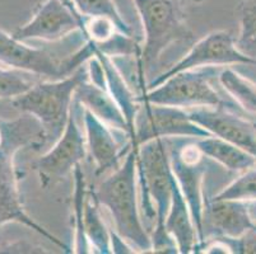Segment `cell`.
I'll list each match as a JSON object with an SVG mask.
<instances>
[{
    "label": "cell",
    "mask_w": 256,
    "mask_h": 254,
    "mask_svg": "<svg viewBox=\"0 0 256 254\" xmlns=\"http://www.w3.org/2000/svg\"><path fill=\"white\" fill-rule=\"evenodd\" d=\"M44 146H46L45 135L34 116L22 113L16 120L0 117V229L8 224H20L42 235L64 252H70L60 239L34 221L23 205L22 173L16 165V157L26 148L41 150Z\"/></svg>",
    "instance_id": "cell-1"
},
{
    "label": "cell",
    "mask_w": 256,
    "mask_h": 254,
    "mask_svg": "<svg viewBox=\"0 0 256 254\" xmlns=\"http://www.w3.org/2000/svg\"><path fill=\"white\" fill-rule=\"evenodd\" d=\"M140 209L148 220H154L152 253H178L176 243L164 229V220L172 197L174 176L170 163L167 139L142 144L136 157Z\"/></svg>",
    "instance_id": "cell-2"
},
{
    "label": "cell",
    "mask_w": 256,
    "mask_h": 254,
    "mask_svg": "<svg viewBox=\"0 0 256 254\" xmlns=\"http://www.w3.org/2000/svg\"><path fill=\"white\" fill-rule=\"evenodd\" d=\"M138 148L132 144L120 167L111 172L93 191L100 205L108 210L114 221V230L136 252L152 253V239L139 213Z\"/></svg>",
    "instance_id": "cell-3"
},
{
    "label": "cell",
    "mask_w": 256,
    "mask_h": 254,
    "mask_svg": "<svg viewBox=\"0 0 256 254\" xmlns=\"http://www.w3.org/2000/svg\"><path fill=\"white\" fill-rule=\"evenodd\" d=\"M87 79L84 64L65 78L34 84L27 92L13 98L12 104L20 113L34 116L42 127L46 145L54 144L68 123L76 89Z\"/></svg>",
    "instance_id": "cell-4"
},
{
    "label": "cell",
    "mask_w": 256,
    "mask_h": 254,
    "mask_svg": "<svg viewBox=\"0 0 256 254\" xmlns=\"http://www.w3.org/2000/svg\"><path fill=\"white\" fill-rule=\"evenodd\" d=\"M144 32L142 57L136 61L148 71L174 43H192L194 32L186 20L185 0H132Z\"/></svg>",
    "instance_id": "cell-5"
},
{
    "label": "cell",
    "mask_w": 256,
    "mask_h": 254,
    "mask_svg": "<svg viewBox=\"0 0 256 254\" xmlns=\"http://www.w3.org/2000/svg\"><path fill=\"white\" fill-rule=\"evenodd\" d=\"M94 43L84 41L76 52L60 59L42 48L28 46L0 29V65L34 75L48 76L52 80L73 74L94 56Z\"/></svg>",
    "instance_id": "cell-6"
},
{
    "label": "cell",
    "mask_w": 256,
    "mask_h": 254,
    "mask_svg": "<svg viewBox=\"0 0 256 254\" xmlns=\"http://www.w3.org/2000/svg\"><path fill=\"white\" fill-rule=\"evenodd\" d=\"M167 145L172 172L188 205L198 239L203 242L206 239L204 211L206 201L203 192L206 171V157L198 146L196 139L192 137H170L167 139Z\"/></svg>",
    "instance_id": "cell-7"
},
{
    "label": "cell",
    "mask_w": 256,
    "mask_h": 254,
    "mask_svg": "<svg viewBox=\"0 0 256 254\" xmlns=\"http://www.w3.org/2000/svg\"><path fill=\"white\" fill-rule=\"evenodd\" d=\"M216 75L214 67L190 69L174 74L153 89L143 90L136 97L138 103H153L184 109L218 107L226 104L210 80Z\"/></svg>",
    "instance_id": "cell-8"
},
{
    "label": "cell",
    "mask_w": 256,
    "mask_h": 254,
    "mask_svg": "<svg viewBox=\"0 0 256 254\" xmlns=\"http://www.w3.org/2000/svg\"><path fill=\"white\" fill-rule=\"evenodd\" d=\"M78 103L74 101L70 117L65 130L50 149L34 160L32 168L38 174L40 185L42 188L56 186L82 164L87 154L86 134L76 122Z\"/></svg>",
    "instance_id": "cell-9"
},
{
    "label": "cell",
    "mask_w": 256,
    "mask_h": 254,
    "mask_svg": "<svg viewBox=\"0 0 256 254\" xmlns=\"http://www.w3.org/2000/svg\"><path fill=\"white\" fill-rule=\"evenodd\" d=\"M256 65L254 60L241 52L236 46V37L230 31H213L192 43L184 57L172 65L164 73L150 81L146 89H153L174 74L202 67L232 66V65ZM144 89V90H146Z\"/></svg>",
    "instance_id": "cell-10"
},
{
    "label": "cell",
    "mask_w": 256,
    "mask_h": 254,
    "mask_svg": "<svg viewBox=\"0 0 256 254\" xmlns=\"http://www.w3.org/2000/svg\"><path fill=\"white\" fill-rule=\"evenodd\" d=\"M206 136L212 135L192 121L186 109L144 102L140 103L136 115L132 141L134 145L140 146L154 139H202Z\"/></svg>",
    "instance_id": "cell-11"
},
{
    "label": "cell",
    "mask_w": 256,
    "mask_h": 254,
    "mask_svg": "<svg viewBox=\"0 0 256 254\" xmlns=\"http://www.w3.org/2000/svg\"><path fill=\"white\" fill-rule=\"evenodd\" d=\"M82 20L83 15L72 0H45L31 19L13 32V37L23 42H56L76 32L80 33Z\"/></svg>",
    "instance_id": "cell-12"
},
{
    "label": "cell",
    "mask_w": 256,
    "mask_h": 254,
    "mask_svg": "<svg viewBox=\"0 0 256 254\" xmlns=\"http://www.w3.org/2000/svg\"><path fill=\"white\" fill-rule=\"evenodd\" d=\"M230 106L226 103L218 107H200L186 111L192 121L202 129L234 144L256 159V123L236 113Z\"/></svg>",
    "instance_id": "cell-13"
},
{
    "label": "cell",
    "mask_w": 256,
    "mask_h": 254,
    "mask_svg": "<svg viewBox=\"0 0 256 254\" xmlns=\"http://www.w3.org/2000/svg\"><path fill=\"white\" fill-rule=\"evenodd\" d=\"M80 107L87 149L94 163V174L102 176L108 172H114L116 168L120 167L132 148V141L130 140L126 143H120L114 134L115 129L107 125L90 109Z\"/></svg>",
    "instance_id": "cell-14"
},
{
    "label": "cell",
    "mask_w": 256,
    "mask_h": 254,
    "mask_svg": "<svg viewBox=\"0 0 256 254\" xmlns=\"http://www.w3.org/2000/svg\"><path fill=\"white\" fill-rule=\"evenodd\" d=\"M204 223L216 237L228 239H237L255 227L248 216L246 202L236 200L212 199L206 201Z\"/></svg>",
    "instance_id": "cell-15"
},
{
    "label": "cell",
    "mask_w": 256,
    "mask_h": 254,
    "mask_svg": "<svg viewBox=\"0 0 256 254\" xmlns=\"http://www.w3.org/2000/svg\"><path fill=\"white\" fill-rule=\"evenodd\" d=\"M164 229L176 243L180 254H192L199 243L188 205L178 187L176 178L172 186V197L164 220Z\"/></svg>",
    "instance_id": "cell-16"
},
{
    "label": "cell",
    "mask_w": 256,
    "mask_h": 254,
    "mask_svg": "<svg viewBox=\"0 0 256 254\" xmlns=\"http://www.w3.org/2000/svg\"><path fill=\"white\" fill-rule=\"evenodd\" d=\"M74 99L80 106L90 109L112 129L132 137V131L125 120L124 113L104 87L92 83L88 78L78 87Z\"/></svg>",
    "instance_id": "cell-17"
},
{
    "label": "cell",
    "mask_w": 256,
    "mask_h": 254,
    "mask_svg": "<svg viewBox=\"0 0 256 254\" xmlns=\"http://www.w3.org/2000/svg\"><path fill=\"white\" fill-rule=\"evenodd\" d=\"M94 55L98 57L100 62L104 69V79L102 83L97 84L101 85L108 92V94L114 98V101L118 103L120 109L122 111L126 120L128 125L132 131V139L134 136V126H136V118L138 115V111L140 108V103L136 101V95L132 92L130 87L125 81L124 76L120 73V70L114 62L112 57L104 53L96 47Z\"/></svg>",
    "instance_id": "cell-18"
},
{
    "label": "cell",
    "mask_w": 256,
    "mask_h": 254,
    "mask_svg": "<svg viewBox=\"0 0 256 254\" xmlns=\"http://www.w3.org/2000/svg\"><path fill=\"white\" fill-rule=\"evenodd\" d=\"M196 144L204 157L217 162L228 171L242 173L256 165V159L252 155L213 135L196 139Z\"/></svg>",
    "instance_id": "cell-19"
},
{
    "label": "cell",
    "mask_w": 256,
    "mask_h": 254,
    "mask_svg": "<svg viewBox=\"0 0 256 254\" xmlns=\"http://www.w3.org/2000/svg\"><path fill=\"white\" fill-rule=\"evenodd\" d=\"M100 206L101 205L94 195V191L88 188L84 201V215H83L86 238L90 243L92 253L112 254L111 229L106 227Z\"/></svg>",
    "instance_id": "cell-20"
},
{
    "label": "cell",
    "mask_w": 256,
    "mask_h": 254,
    "mask_svg": "<svg viewBox=\"0 0 256 254\" xmlns=\"http://www.w3.org/2000/svg\"><path fill=\"white\" fill-rule=\"evenodd\" d=\"M74 176V191L73 200H72V223H73V247H72V253H92L90 243L84 233V225H83V215H84V201L87 196L88 187L86 185L84 173L82 171V164L76 165L73 171Z\"/></svg>",
    "instance_id": "cell-21"
},
{
    "label": "cell",
    "mask_w": 256,
    "mask_h": 254,
    "mask_svg": "<svg viewBox=\"0 0 256 254\" xmlns=\"http://www.w3.org/2000/svg\"><path fill=\"white\" fill-rule=\"evenodd\" d=\"M218 81L240 108L256 115V84L254 81L230 66L218 74Z\"/></svg>",
    "instance_id": "cell-22"
},
{
    "label": "cell",
    "mask_w": 256,
    "mask_h": 254,
    "mask_svg": "<svg viewBox=\"0 0 256 254\" xmlns=\"http://www.w3.org/2000/svg\"><path fill=\"white\" fill-rule=\"evenodd\" d=\"M236 14L238 20L236 46L256 64V0H241Z\"/></svg>",
    "instance_id": "cell-23"
},
{
    "label": "cell",
    "mask_w": 256,
    "mask_h": 254,
    "mask_svg": "<svg viewBox=\"0 0 256 254\" xmlns=\"http://www.w3.org/2000/svg\"><path fill=\"white\" fill-rule=\"evenodd\" d=\"M72 3L84 17H96V15L108 17L115 20L122 33L134 36L132 27L125 22L114 0H72Z\"/></svg>",
    "instance_id": "cell-24"
},
{
    "label": "cell",
    "mask_w": 256,
    "mask_h": 254,
    "mask_svg": "<svg viewBox=\"0 0 256 254\" xmlns=\"http://www.w3.org/2000/svg\"><path fill=\"white\" fill-rule=\"evenodd\" d=\"M213 200H236L244 202L256 200V165L242 172L238 178L218 192Z\"/></svg>",
    "instance_id": "cell-25"
},
{
    "label": "cell",
    "mask_w": 256,
    "mask_h": 254,
    "mask_svg": "<svg viewBox=\"0 0 256 254\" xmlns=\"http://www.w3.org/2000/svg\"><path fill=\"white\" fill-rule=\"evenodd\" d=\"M34 85L32 81L24 78L20 70L0 66V98H13L26 93Z\"/></svg>",
    "instance_id": "cell-26"
},
{
    "label": "cell",
    "mask_w": 256,
    "mask_h": 254,
    "mask_svg": "<svg viewBox=\"0 0 256 254\" xmlns=\"http://www.w3.org/2000/svg\"><path fill=\"white\" fill-rule=\"evenodd\" d=\"M234 254H256V227L248 229L242 237L231 239Z\"/></svg>",
    "instance_id": "cell-27"
},
{
    "label": "cell",
    "mask_w": 256,
    "mask_h": 254,
    "mask_svg": "<svg viewBox=\"0 0 256 254\" xmlns=\"http://www.w3.org/2000/svg\"><path fill=\"white\" fill-rule=\"evenodd\" d=\"M0 253H48L45 248L27 241H16L13 243H0Z\"/></svg>",
    "instance_id": "cell-28"
},
{
    "label": "cell",
    "mask_w": 256,
    "mask_h": 254,
    "mask_svg": "<svg viewBox=\"0 0 256 254\" xmlns=\"http://www.w3.org/2000/svg\"><path fill=\"white\" fill-rule=\"evenodd\" d=\"M246 207H248V216H250L251 221H252V224L256 227V200L246 202Z\"/></svg>",
    "instance_id": "cell-29"
},
{
    "label": "cell",
    "mask_w": 256,
    "mask_h": 254,
    "mask_svg": "<svg viewBox=\"0 0 256 254\" xmlns=\"http://www.w3.org/2000/svg\"><path fill=\"white\" fill-rule=\"evenodd\" d=\"M185 1H192V3H202L204 0H185Z\"/></svg>",
    "instance_id": "cell-30"
}]
</instances>
